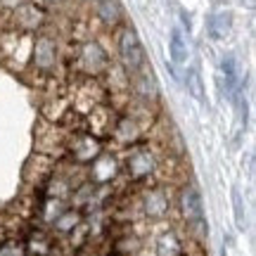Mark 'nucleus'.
Here are the masks:
<instances>
[{"instance_id":"nucleus-5","label":"nucleus","mask_w":256,"mask_h":256,"mask_svg":"<svg viewBox=\"0 0 256 256\" xmlns=\"http://www.w3.org/2000/svg\"><path fill=\"white\" fill-rule=\"evenodd\" d=\"M183 211H185V216H188V220H192V223L202 220V200L194 185H190L183 192Z\"/></svg>"},{"instance_id":"nucleus-6","label":"nucleus","mask_w":256,"mask_h":256,"mask_svg":"<svg viewBox=\"0 0 256 256\" xmlns=\"http://www.w3.org/2000/svg\"><path fill=\"white\" fill-rule=\"evenodd\" d=\"M98 14H100V19L107 24V26H114V24H119L121 22L124 10H121L119 0H100V5H98Z\"/></svg>"},{"instance_id":"nucleus-8","label":"nucleus","mask_w":256,"mask_h":256,"mask_svg":"<svg viewBox=\"0 0 256 256\" xmlns=\"http://www.w3.org/2000/svg\"><path fill=\"white\" fill-rule=\"evenodd\" d=\"M188 52H185V40H183V34H180V28H174L171 31V60L176 64H183Z\"/></svg>"},{"instance_id":"nucleus-3","label":"nucleus","mask_w":256,"mask_h":256,"mask_svg":"<svg viewBox=\"0 0 256 256\" xmlns=\"http://www.w3.org/2000/svg\"><path fill=\"white\" fill-rule=\"evenodd\" d=\"M78 62H81V66L86 72L98 74L107 66V55H104V50H102L98 43H88V46H83Z\"/></svg>"},{"instance_id":"nucleus-2","label":"nucleus","mask_w":256,"mask_h":256,"mask_svg":"<svg viewBox=\"0 0 256 256\" xmlns=\"http://www.w3.org/2000/svg\"><path fill=\"white\" fill-rule=\"evenodd\" d=\"M46 17V12L36 5H31V2H22L17 5V12H14V22H17L19 28H24V31H34V28L40 26V22Z\"/></svg>"},{"instance_id":"nucleus-1","label":"nucleus","mask_w":256,"mask_h":256,"mask_svg":"<svg viewBox=\"0 0 256 256\" xmlns=\"http://www.w3.org/2000/svg\"><path fill=\"white\" fill-rule=\"evenodd\" d=\"M119 55H121V62L126 66L130 74L140 72L145 66V50L140 46V38L133 28H121L119 34Z\"/></svg>"},{"instance_id":"nucleus-10","label":"nucleus","mask_w":256,"mask_h":256,"mask_svg":"<svg viewBox=\"0 0 256 256\" xmlns=\"http://www.w3.org/2000/svg\"><path fill=\"white\" fill-rule=\"evenodd\" d=\"M0 2H2L5 8H17L19 5V0H0Z\"/></svg>"},{"instance_id":"nucleus-9","label":"nucleus","mask_w":256,"mask_h":256,"mask_svg":"<svg viewBox=\"0 0 256 256\" xmlns=\"http://www.w3.org/2000/svg\"><path fill=\"white\" fill-rule=\"evenodd\" d=\"M220 69L226 74V83H228V92L235 90V86H238V69H235V57H226L223 64H220Z\"/></svg>"},{"instance_id":"nucleus-11","label":"nucleus","mask_w":256,"mask_h":256,"mask_svg":"<svg viewBox=\"0 0 256 256\" xmlns=\"http://www.w3.org/2000/svg\"><path fill=\"white\" fill-rule=\"evenodd\" d=\"M48 2H60V0H48Z\"/></svg>"},{"instance_id":"nucleus-7","label":"nucleus","mask_w":256,"mask_h":256,"mask_svg":"<svg viewBox=\"0 0 256 256\" xmlns=\"http://www.w3.org/2000/svg\"><path fill=\"white\" fill-rule=\"evenodd\" d=\"M209 31L214 38H226L230 31V14L228 12H216L211 17V24H209Z\"/></svg>"},{"instance_id":"nucleus-4","label":"nucleus","mask_w":256,"mask_h":256,"mask_svg":"<svg viewBox=\"0 0 256 256\" xmlns=\"http://www.w3.org/2000/svg\"><path fill=\"white\" fill-rule=\"evenodd\" d=\"M55 40L52 38H38L36 46H34V60H36V66L40 69H52L55 66Z\"/></svg>"}]
</instances>
